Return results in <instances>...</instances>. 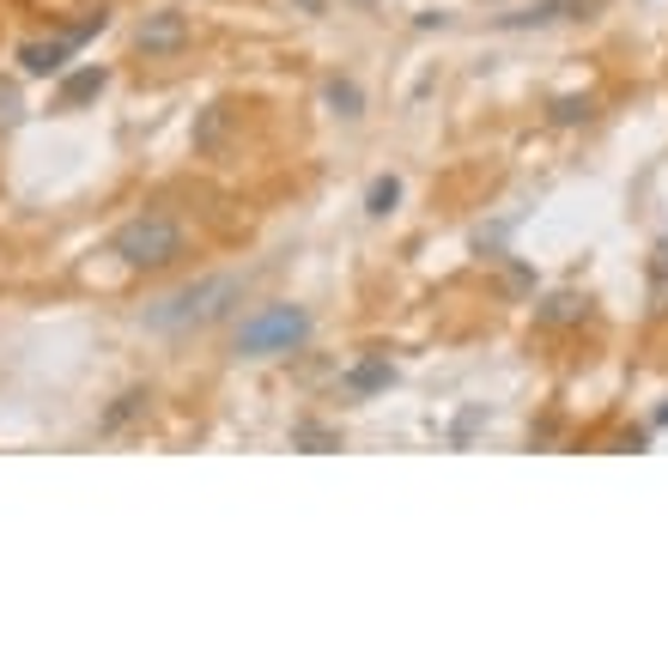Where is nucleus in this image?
Segmentation results:
<instances>
[{
	"instance_id": "nucleus-13",
	"label": "nucleus",
	"mask_w": 668,
	"mask_h": 668,
	"mask_svg": "<svg viewBox=\"0 0 668 668\" xmlns=\"http://www.w3.org/2000/svg\"><path fill=\"white\" fill-rule=\"evenodd\" d=\"M571 316H577V298H547L542 323H571Z\"/></svg>"
},
{
	"instance_id": "nucleus-9",
	"label": "nucleus",
	"mask_w": 668,
	"mask_h": 668,
	"mask_svg": "<svg viewBox=\"0 0 668 668\" xmlns=\"http://www.w3.org/2000/svg\"><path fill=\"white\" fill-rule=\"evenodd\" d=\"M395 201H402V183H395V176H377V183H371V195H365V208L383 220V213H389Z\"/></svg>"
},
{
	"instance_id": "nucleus-7",
	"label": "nucleus",
	"mask_w": 668,
	"mask_h": 668,
	"mask_svg": "<svg viewBox=\"0 0 668 668\" xmlns=\"http://www.w3.org/2000/svg\"><path fill=\"white\" fill-rule=\"evenodd\" d=\"M389 383H395V365H389V358H365V365H353V371H346V389H353V395L389 389Z\"/></svg>"
},
{
	"instance_id": "nucleus-15",
	"label": "nucleus",
	"mask_w": 668,
	"mask_h": 668,
	"mask_svg": "<svg viewBox=\"0 0 668 668\" xmlns=\"http://www.w3.org/2000/svg\"><path fill=\"white\" fill-rule=\"evenodd\" d=\"M596 104L589 98H565V104H554V122H577V115H589Z\"/></svg>"
},
{
	"instance_id": "nucleus-14",
	"label": "nucleus",
	"mask_w": 668,
	"mask_h": 668,
	"mask_svg": "<svg viewBox=\"0 0 668 668\" xmlns=\"http://www.w3.org/2000/svg\"><path fill=\"white\" fill-rule=\"evenodd\" d=\"M12 122H19V92L0 80V128H12Z\"/></svg>"
},
{
	"instance_id": "nucleus-1",
	"label": "nucleus",
	"mask_w": 668,
	"mask_h": 668,
	"mask_svg": "<svg viewBox=\"0 0 668 668\" xmlns=\"http://www.w3.org/2000/svg\"><path fill=\"white\" fill-rule=\"evenodd\" d=\"M237 298H243V280L237 274H208V280H195V286H183V292H171V298L152 304L146 328H164V334L208 328V323H220Z\"/></svg>"
},
{
	"instance_id": "nucleus-16",
	"label": "nucleus",
	"mask_w": 668,
	"mask_h": 668,
	"mask_svg": "<svg viewBox=\"0 0 668 668\" xmlns=\"http://www.w3.org/2000/svg\"><path fill=\"white\" fill-rule=\"evenodd\" d=\"M298 7H304V12H323V0H298Z\"/></svg>"
},
{
	"instance_id": "nucleus-6",
	"label": "nucleus",
	"mask_w": 668,
	"mask_h": 668,
	"mask_svg": "<svg viewBox=\"0 0 668 668\" xmlns=\"http://www.w3.org/2000/svg\"><path fill=\"white\" fill-rule=\"evenodd\" d=\"M68 49H73V37H55V43H24L19 61H24V73H61V68H68Z\"/></svg>"
},
{
	"instance_id": "nucleus-3",
	"label": "nucleus",
	"mask_w": 668,
	"mask_h": 668,
	"mask_svg": "<svg viewBox=\"0 0 668 668\" xmlns=\"http://www.w3.org/2000/svg\"><path fill=\"white\" fill-rule=\"evenodd\" d=\"M304 341H311V311H298V304H267V311H255L237 328L243 358H274V353H292Z\"/></svg>"
},
{
	"instance_id": "nucleus-17",
	"label": "nucleus",
	"mask_w": 668,
	"mask_h": 668,
	"mask_svg": "<svg viewBox=\"0 0 668 668\" xmlns=\"http://www.w3.org/2000/svg\"><path fill=\"white\" fill-rule=\"evenodd\" d=\"M657 426H668V407H662V414H657Z\"/></svg>"
},
{
	"instance_id": "nucleus-4",
	"label": "nucleus",
	"mask_w": 668,
	"mask_h": 668,
	"mask_svg": "<svg viewBox=\"0 0 668 668\" xmlns=\"http://www.w3.org/2000/svg\"><path fill=\"white\" fill-rule=\"evenodd\" d=\"M134 49H140L146 61L183 55V49H189V12H176V7L146 12V19H140V31H134Z\"/></svg>"
},
{
	"instance_id": "nucleus-10",
	"label": "nucleus",
	"mask_w": 668,
	"mask_h": 668,
	"mask_svg": "<svg viewBox=\"0 0 668 668\" xmlns=\"http://www.w3.org/2000/svg\"><path fill=\"white\" fill-rule=\"evenodd\" d=\"M650 280H657V304H650V311H657V316H668V237L657 243V262H650Z\"/></svg>"
},
{
	"instance_id": "nucleus-8",
	"label": "nucleus",
	"mask_w": 668,
	"mask_h": 668,
	"mask_svg": "<svg viewBox=\"0 0 668 668\" xmlns=\"http://www.w3.org/2000/svg\"><path fill=\"white\" fill-rule=\"evenodd\" d=\"M104 80H110L104 68H80L68 85H61V104H80V98H98V92H104Z\"/></svg>"
},
{
	"instance_id": "nucleus-11",
	"label": "nucleus",
	"mask_w": 668,
	"mask_h": 668,
	"mask_svg": "<svg viewBox=\"0 0 668 668\" xmlns=\"http://www.w3.org/2000/svg\"><path fill=\"white\" fill-rule=\"evenodd\" d=\"M328 104L341 110V115H358V104H365V98H358L353 80H328Z\"/></svg>"
},
{
	"instance_id": "nucleus-5",
	"label": "nucleus",
	"mask_w": 668,
	"mask_h": 668,
	"mask_svg": "<svg viewBox=\"0 0 668 668\" xmlns=\"http://www.w3.org/2000/svg\"><path fill=\"white\" fill-rule=\"evenodd\" d=\"M596 0H542V7H523V12H505V31H523V24H554V19H571V12H589Z\"/></svg>"
},
{
	"instance_id": "nucleus-2",
	"label": "nucleus",
	"mask_w": 668,
	"mask_h": 668,
	"mask_svg": "<svg viewBox=\"0 0 668 668\" xmlns=\"http://www.w3.org/2000/svg\"><path fill=\"white\" fill-rule=\"evenodd\" d=\"M189 250V231L171 220V213H134L128 225H115L110 237V255H122L128 267H146V274H159V267H176Z\"/></svg>"
},
{
	"instance_id": "nucleus-18",
	"label": "nucleus",
	"mask_w": 668,
	"mask_h": 668,
	"mask_svg": "<svg viewBox=\"0 0 668 668\" xmlns=\"http://www.w3.org/2000/svg\"><path fill=\"white\" fill-rule=\"evenodd\" d=\"M353 7H377V0H353Z\"/></svg>"
},
{
	"instance_id": "nucleus-12",
	"label": "nucleus",
	"mask_w": 668,
	"mask_h": 668,
	"mask_svg": "<svg viewBox=\"0 0 668 668\" xmlns=\"http://www.w3.org/2000/svg\"><path fill=\"white\" fill-rule=\"evenodd\" d=\"M146 402H152V395H140V389H134V395H122V407H110V414H104V426H110V432H115V426H128V419H134Z\"/></svg>"
}]
</instances>
